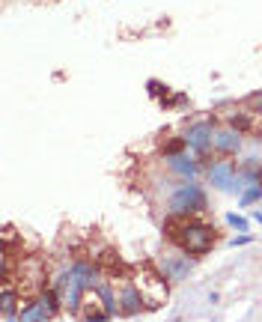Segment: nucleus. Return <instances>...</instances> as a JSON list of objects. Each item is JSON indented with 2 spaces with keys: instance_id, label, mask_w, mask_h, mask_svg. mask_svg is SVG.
<instances>
[{
  "instance_id": "f257e3e1",
  "label": "nucleus",
  "mask_w": 262,
  "mask_h": 322,
  "mask_svg": "<svg viewBox=\"0 0 262 322\" xmlns=\"http://www.w3.org/2000/svg\"><path fill=\"white\" fill-rule=\"evenodd\" d=\"M164 233H167L170 242H176L191 257H203L215 245V227L200 224V221H179L176 215H170L164 221Z\"/></svg>"
},
{
  "instance_id": "f03ea898",
  "label": "nucleus",
  "mask_w": 262,
  "mask_h": 322,
  "mask_svg": "<svg viewBox=\"0 0 262 322\" xmlns=\"http://www.w3.org/2000/svg\"><path fill=\"white\" fill-rule=\"evenodd\" d=\"M167 209H170V215H176V218L206 212V194H203V188H200L196 182H185L182 188H176V194L170 197Z\"/></svg>"
},
{
  "instance_id": "7ed1b4c3",
  "label": "nucleus",
  "mask_w": 262,
  "mask_h": 322,
  "mask_svg": "<svg viewBox=\"0 0 262 322\" xmlns=\"http://www.w3.org/2000/svg\"><path fill=\"white\" fill-rule=\"evenodd\" d=\"M155 269H158V275H161L164 281H170V284H179V281H185L188 278V272L194 269V262L188 257H173V254H161L158 262H155Z\"/></svg>"
},
{
  "instance_id": "20e7f679",
  "label": "nucleus",
  "mask_w": 262,
  "mask_h": 322,
  "mask_svg": "<svg viewBox=\"0 0 262 322\" xmlns=\"http://www.w3.org/2000/svg\"><path fill=\"white\" fill-rule=\"evenodd\" d=\"M209 179L221 191H238L241 188V176H235V164L232 161H215L209 167Z\"/></svg>"
},
{
  "instance_id": "39448f33",
  "label": "nucleus",
  "mask_w": 262,
  "mask_h": 322,
  "mask_svg": "<svg viewBox=\"0 0 262 322\" xmlns=\"http://www.w3.org/2000/svg\"><path fill=\"white\" fill-rule=\"evenodd\" d=\"M212 137H215V131H212V123H209V120H206V123H194V126H188V131H185L188 149H194L200 158H206V152L212 149Z\"/></svg>"
},
{
  "instance_id": "423d86ee",
  "label": "nucleus",
  "mask_w": 262,
  "mask_h": 322,
  "mask_svg": "<svg viewBox=\"0 0 262 322\" xmlns=\"http://www.w3.org/2000/svg\"><path fill=\"white\" fill-rule=\"evenodd\" d=\"M116 304H119V313H122V316H134V313L143 310L146 298H143V292H140L137 284H125L122 292H119V298H116Z\"/></svg>"
},
{
  "instance_id": "0eeeda50",
  "label": "nucleus",
  "mask_w": 262,
  "mask_h": 322,
  "mask_svg": "<svg viewBox=\"0 0 262 322\" xmlns=\"http://www.w3.org/2000/svg\"><path fill=\"white\" fill-rule=\"evenodd\" d=\"M212 146H215L221 155H235L238 146H241V137H238V131L235 129H221V131H215Z\"/></svg>"
},
{
  "instance_id": "6e6552de",
  "label": "nucleus",
  "mask_w": 262,
  "mask_h": 322,
  "mask_svg": "<svg viewBox=\"0 0 262 322\" xmlns=\"http://www.w3.org/2000/svg\"><path fill=\"white\" fill-rule=\"evenodd\" d=\"M51 310L45 307V301H30L18 310V322H48Z\"/></svg>"
},
{
  "instance_id": "1a4fd4ad",
  "label": "nucleus",
  "mask_w": 262,
  "mask_h": 322,
  "mask_svg": "<svg viewBox=\"0 0 262 322\" xmlns=\"http://www.w3.org/2000/svg\"><path fill=\"white\" fill-rule=\"evenodd\" d=\"M167 164H170V170H173V173H182V176H194L196 170H200L196 158H188V155H182V152H179V155H170Z\"/></svg>"
},
{
  "instance_id": "9d476101",
  "label": "nucleus",
  "mask_w": 262,
  "mask_h": 322,
  "mask_svg": "<svg viewBox=\"0 0 262 322\" xmlns=\"http://www.w3.org/2000/svg\"><path fill=\"white\" fill-rule=\"evenodd\" d=\"M0 307H3V316H15V313H18V290H12V287H3V295H0Z\"/></svg>"
},
{
  "instance_id": "9b49d317",
  "label": "nucleus",
  "mask_w": 262,
  "mask_h": 322,
  "mask_svg": "<svg viewBox=\"0 0 262 322\" xmlns=\"http://www.w3.org/2000/svg\"><path fill=\"white\" fill-rule=\"evenodd\" d=\"M96 262H98V265H104V269H110V272H113V269H122V259L116 257L113 251H104V254H101Z\"/></svg>"
},
{
  "instance_id": "f8f14e48",
  "label": "nucleus",
  "mask_w": 262,
  "mask_h": 322,
  "mask_svg": "<svg viewBox=\"0 0 262 322\" xmlns=\"http://www.w3.org/2000/svg\"><path fill=\"white\" fill-rule=\"evenodd\" d=\"M262 197V182H253L247 191L241 194V206H247V203H253V200H259Z\"/></svg>"
},
{
  "instance_id": "ddd939ff",
  "label": "nucleus",
  "mask_w": 262,
  "mask_h": 322,
  "mask_svg": "<svg viewBox=\"0 0 262 322\" xmlns=\"http://www.w3.org/2000/svg\"><path fill=\"white\" fill-rule=\"evenodd\" d=\"M229 123H232V129H235V131L250 129V117H247V114H232V117H229Z\"/></svg>"
},
{
  "instance_id": "4468645a",
  "label": "nucleus",
  "mask_w": 262,
  "mask_h": 322,
  "mask_svg": "<svg viewBox=\"0 0 262 322\" xmlns=\"http://www.w3.org/2000/svg\"><path fill=\"white\" fill-rule=\"evenodd\" d=\"M227 221H229L232 227H235L238 233H244V230H247V218H244V215H235V212H229V215H227Z\"/></svg>"
},
{
  "instance_id": "2eb2a0df",
  "label": "nucleus",
  "mask_w": 262,
  "mask_h": 322,
  "mask_svg": "<svg viewBox=\"0 0 262 322\" xmlns=\"http://www.w3.org/2000/svg\"><path fill=\"white\" fill-rule=\"evenodd\" d=\"M146 87H149V93H152V96H167V93H170V90H167L164 84H158V81H149Z\"/></svg>"
},
{
  "instance_id": "dca6fc26",
  "label": "nucleus",
  "mask_w": 262,
  "mask_h": 322,
  "mask_svg": "<svg viewBox=\"0 0 262 322\" xmlns=\"http://www.w3.org/2000/svg\"><path fill=\"white\" fill-rule=\"evenodd\" d=\"M247 104H250V108H253V114H262V90H259V93H253V96H250V101H247Z\"/></svg>"
},
{
  "instance_id": "f3484780",
  "label": "nucleus",
  "mask_w": 262,
  "mask_h": 322,
  "mask_svg": "<svg viewBox=\"0 0 262 322\" xmlns=\"http://www.w3.org/2000/svg\"><path fill=\"white\" fill-rule=\"evenodd\" d=\"M250 242V236H238V239H232V245H247Z\"/></svg>"
},
{
  "instance_id": "a211bd4d",
  "label": "nucleus",
  "mask_w": 262,
  "mask_h": 322,
  "mask_svg": "<svg viewBox=\"0 0 262 322\" xmlns=\"http://www.w3.org/2000/svg\"><path fill=\"white\" fill-rule=\"evenodd\" d=\"M253 218H256V221H259V224H262V215H259V212H256V215H253Z\"/></svg>"
}]
</instances>
